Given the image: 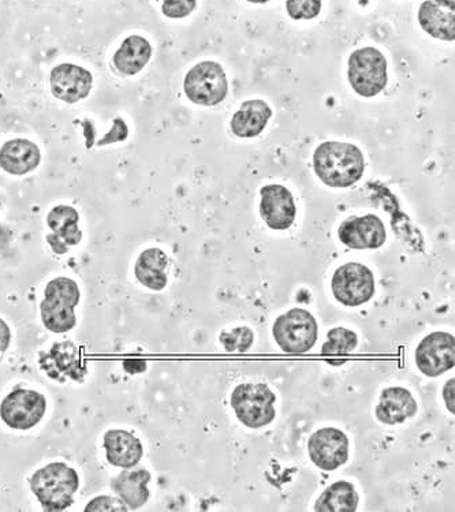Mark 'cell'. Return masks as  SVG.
Segmentation results:
<instances>
[{
    "mask_svg": "<svg viewBox=\"0 0 455 512\" xmlns=\"http://www.w3.org/2000/svg\"><path fill=\"white\" fill-rule=\"evenodd\" d=\"M78 222H80V215L69 205H58L51 209L47 216V224L52 233L48 234L46 239L52 252L65 254L73 246L80 244L82 233L78 229Z\"/></svg>",
    "mask_w": 455,
    "mask_h": 512,
    "instance_id": "obj_15",
    "label": "cell"
},
{
    "mask_svg": "<svg viewBox=\"0 0 455 512\" xmlns=\"http://www.w3.org/2000/svg\"><path fill=\"white\" fill-rule=\"evenodd\" d=\"M309 457L319 469L333 472L349 459V439L337 428H323L313 433L308 442Z\"/></svg>",
    "mask_w": 455,
    "mask_h": 512,
    "instance_id": "obj_11",
    "label": "cell"
},
{
    "mask_svg": "<svg viewBox=\"0 0 455 512\" xmlns=\"http://www.w3.org/2000/svg\"><path fill=\"white\" fill-rule=\"evenodd\" d=\"M87 512H126L129 511L128 506L121 499L111 496H99L91 500L85 507Z\"/></svg>",
    "mask_w": 455,
    "mask_h": 512,
    "instance_id": "obj_31",
    "label": "cell"
},
{
    "mask_svg": "<svg viewBox=\"0 0 455 512\" xmlns=\"http://www.w3.org/2000/svg\"><path fill=\"white\" fill-rule=\"evenodd\" d=\"M44 297L55 298V300L66 302L76 308L80 304L81 293L78 284L73 279L57 278L47 284Z\"/></svg>",
    "mask_w": 455,
    "mask_h": 512,
    "instance_id": "obj_27",
    "label": "cell"
},
{
    "mask_svg": "<svg viewBox=\"0 0 455 512\" xmlns=\"http://www.w3.org/2000/svg\"><path fill=\"white\" fill-rule=\"evenodd\" d=\"M41 153L35 142L16 138L7 141L0 149V168L11 175L32 173L39 167Z\"/></svg>",
    "mask_w": 455,
    "mask_h": 512,
    "instance_id": "obj_20",
    "label": "cell"
},
{
    "mask_svg": "<svg viewBox=\"0 0 455 512\" xmlns=\"http://www.w3.org/2000/svg\"><path fill=\"white\" fill-rule=\"evenodd\" d=\"M50 84L52 95L62 102L74 104L87 99L93 77L84 67L63 63L51 71Z\"/></svg>",
    "mask_w": 455,
    "mask_h": 512,
    "instance_id": "obj_14",
    "label": "cell"
},
{
    "mask_svg": "<svg viewBox=\"0 0 455 512\" xmlns=\"http://www.w3.org/2000/svg\"><path fill=\"white\" fill-rule=\"evenodd\" d=\"M40 366L52 380L59 383H66L67 380L82 383L88 373L87 362L73 342L57 343L48 353H41Z\"/></svg>",
    "mask_w": 455,
    "mask_h": 512,
    "instance_id": "obj_10",
    "label": "cell"
},
{
    "mask_svg": "<svg viewBox=\"0 0 455 512\" xmlns=\"http://www.w3.org/2000/svg\"><path fill=\"white\" fill-rule=\"evenodd\" d=\"M338 237L350 249H379L386 242L387 233L376 215L352 216L341 224Z\"/></svg>",
    "mask_w": 455,
    "mask_h": 512,
    "instance_id": "obj_12",
    "label": "cell"
},
{
    "mask_svg": "<svg viewBox=\"0 0 455 512\" xmlns=\"http://www.w3.org/2000/svg\"><path fill=\"white\" fill-rule=\"evenodd\" d=\"M417 18L428 35L443 41L455 40V0H425Z\"/></svg>",
    "mask_w": 455,
    "mask_h": 512,
    "instance_id": "obj_16",
    "label": "cell"
},
{
    "mask_svg": "<svg viewBox=\"0 0 455 512\" xmlns=\"http://www.w3.org/2000/svg\"><path fill=\"white\" fill-rule=\"evenodd\" d=\"M219 340L229 353H246L255 342V334L251 328L238 327L233 331L223 332Z\"/></svg>",
    "mask_w": 455,
    "mask_h": 512,
    "instance_id": "obj_28",
    "label": "cell"
},
{
    "mask_svg": "<svg viewBox=\"0 0 455 512\" xmlns=\"http://www.w3.org/2000/svg\"><path fill=\"white\" fill-rule=\"evenodd\" d=\"M152 476L145 467L125 469L111 481V488L129 510H139L149 499L148 484Z\"/></svg>",
    "mask_w": 455,
    "mask_h": 512,
    "instance_id": "obj_17",
    "label": "cell"
},
{
    "mask_svg": "<svg viewBox=\"0 0 455 512\" xmlns=\"http://www.w3.org/2000/svg\"><path fill=\"white\" fill-rule=\"evenodd\" d=\"M78 487V473L62 462L41 467L31 478L32 492L46 511H65L72 506Z\"/></svg>",
    "mask_w": 455,
    "mask_h": 512,
    "instance_id": "obj_2",
    "label": "cell"
},
{
    "mask_svg": "<svg viewBox=\"0 0 455 512\" xmlns=\"http://www.w3.org/2000/svg\"><path fill=\"white\" fill-rule=\"evenodd\" d=\"M123 369L130 375H137L147 371V362L141 360H126L123 362Z\"/></svg>",
    "mask_w": 455,
    "mask_h": 512,
    "instance_id": "obj_34",
    "label": "cell"
},
{
    "mask_svg": "<svg viewBox=\"0 0 455 512\" xmlns=\"http://www.w3.org/2000/svg\"><path fill=\"white\" fill-rule=\"evenodd\" d=\"M184 89L190 102L197 106H218L229 93V82L218 62L205 61L186 74Z\"/></svg>",
    "mask_w": 455,
    "mask_h": 512,
    "instance_id": "obj_6",
    "label": "cell"
},
{
    "mask_svg": "<svg viewBox=\"0 0 455 512\" xmlns=\"http://www.w3.org/2000/svg\"><path fill=\"white\" fill-rule=\"evenodd\" d=\"M167 267L169 257L166 253L158 248H151L140 254L134 267V275L148 289L162 291L167 286Z\"/></svg>",
    "mask_w": 455,
    "mask_h": 512,
    "instance_id": "obj_22",
    "label": "cell"
},
{
    "mask_svg": "<svg viewBox=\"0 0 455 512\" xmlns=\"http://www.w3.org/2000/svg\"><path fill=\"white\" fill-rule=\"evenodd\" d=\"M313 168L324 185L330 188H350L363 178L365 159L356 145L327 141L316 148Z\"/></svg>",
    "mask_w": 455,
    "mask_h": 512,
    "instance_id": "obj_1",
    "label": "cell"
},
{
    "mask_svg": "<svg viewBox=\"0 0 455 512\" xmlns=\"http://www.w3.org/2000/svg\"><path fill=\"white\" fill-rule=\"evenodd\" d=\"M454 387L455 379L447 381L445 388H443V399H445L447 409L451 411V414L455 413L454 409Z\"/></svg>",
    "mask_w": 455,
    "mask_h": 512,
    "instance_id": "obj_35",
    "label": "cell"
},
{
    "mask_svg": "<svg viewBox=\"0 0 455 512\" xmlns=\"http://www.w3.org/2000/svg\"><path fill=\"white\" fill-rule=\"evenodd\" d=\"M360 497L352 482L338 481L330 485L316 502L317 512H356Z\"/></svg>",
    "mask_w": 455,
    "mask_h": 512,
    "instance_id": "obj_24",
    "label": "cell"
},
{
    "mask_svg": "<svg viewBox=\"0 0 455 512\" xmlns=\"http://www.w3.org/2000/svg\"><path fill=\"white\" fill-rule=\"evenodd\" d=\"M103 446L106 448L107 461L121 469L137 466L143 459V444L139 437L128 431H108L104 435Z\"/></svg>",
    "mask_w": 455,
    "mask_h": 512,
    "instance_id": "obj_19",
    "label": "cell"
},
{
    "mask_svg": "<svg viewBox=\"0 0 455 512\" xmlns=\"http://www.w3.org/2000/svg\"><path fill=\"white\" fill-rule=\"evenodd\" d=\"M348 78L357 95L374 97L386 88L387 61L374 47L356 50L349 58Z\"/></svg>",
    "mask_w": 455,
    "mask_h": 512,
    "instance_id": "obj_5",
    "label": "cell"
},
{
    "mask_svg": "<svg viewBox=\"0 0 455 512\" xmlns=\"http://www.w3.org/2000/svg\"><path fill=\"white\" fill-rule=\"evenodd\" d=\"M286 10L293 20H313L322 11V0H287Z\"/></svg>",
    "mask_w": 455,
    "mask_h": 512,
    "instance_id": "obj_29",
    "label": "cell"
},
{
    "mask_svg": "<svg viewBox=\"0 0 455 512\" xmlns=\"http://www.w3.org/2000/svg\"><path fill=\"white\" fill-rule=\"evenodd\" d=\"M417 410H419V406L409 390L402 387H391L386 388L380 395L375 414L382 424L398 425L415 417Z\"/></svg>",
    "mask_w": 455,
    "mask_h": 512,
    "instance_id": "obj_18",
    "label": "cell"
},
{
    "mask_svg": "<svg viewBox=\"0 0 455 512\" xmlns=\"http://www.w3.org/2000/svg\"><path fill=\"white\" fill-rule=\"evenodd\" d=\"M11 342V331L9 325L0 319V357L9 349Z\"/></svg>",
    "mask_w": 455,
    "mask_h": 512,
    "instance_id": "obj_33",
    "label": "cell"
},
{
    "mask_svg": "<svg viewBox=\"0 0 455 512\" xmlns=\"http://www.w3.org/2000/svg\"><path fill=\"white\" fill-rule=\"evenodd\" d=\"M260 215L272 230H289L296 220L297 207L293 194L282 185H267L260 190Z\"/></svg>",
    "mask_w": 455,
    "mask_h": 512,
    "instance_id": "obj_13",
    "label": "cell"
},
{
    "mask_svg": "<svg viewBox=\"0 0 455 512\" xmlns=\"http://www.w3.org/2000/svg\"><path fill=\"white\" fill-rule=\"evenodd\" d=\"M272 334L285 353L304 354L316 345L319 327L312 313L296 308L278 317Z\"/></svg>",
    "mask_w": 455,
    "mask_h": 512,
    "instance_id": "obj_4",
    "label": "cell"
},
{
    "mask_svg": "<svg viewBox=\"0 0 455 512\" xmlns=\"http://www.w3.org/2000/svg\"><path fill=\"white\" fill-rule=\"evenodd\" d=\"M128 136V125H126L123 119L115 118L110 132L98 142V145L99 147H104V145L114 144V142L125 141Z\"/></svg>",
    "mask_w": 455,
    "mask_h": 512,
    "instance_id": "obj_32",
    "label": "cell"
},
{
    "mask_svg": "<svg viewBox=\"0 0 455 512\" xmlns=\"http://www.w3.org/2000/svg\"><path fill=\"white\" fill-rule=\"evenodd\" d=\"M275 402L277 396L263 383L240 384L230 399L238 420L251 429L264 428L275 420Z\"/></svg>",
    "mask_w": 455,
    "mask_h": 512,
    "instance_id": "obj_3",
    "label": "cell"
},
{
    "mask_svg": "<svg viewBox=\"0 0 455 512\" xmlns=\"http://www.w3.org/2000/svg\"><path fill=\"white\" fill-rule=\"evenodd\" d=\"M152 56V47L147 39L141 36H129L123 40L114 55V65L126 76H134L147 66Z\"/></svg>",
    "mask_w": 455,
    "mask_h": 512,
    "instance_id": "obj_23",
    "label": "cell"
},
{
    "mask_svg": "<svg viewBox=\"0 0 455 512\" xmlns=\"http://www.w3.org/2000/svg\"><path fill=\"white\" fill-rule=\"evenodd\" d=\"M197 0H163L162 11L164 16L179 20L195 11Z\"/></svg>",
    "mask_w": 455,
    "mask_h": 512,
    "instance_id": "obj_30",
    "label": "cell"
},
{
    "mask_svg": "<svg viewBox=\"0 0 455 512\" xmlns=\"http://www.w3.org/2000/svg\"><path fill=\"white\" fill-rule=\"evenodd\" d=\"M248 2L256 3V5H264V3L270 2V0H248Z\"/></svg>",
    "mask_w": 455,
    "mask_h": 512,
    "instance_id": "obj_36",
    "label": "cell"
},
{
    "mask_svg": "<svg viewBox=\"0 0 455 512\" xmlns=\"http://www.w3.org/2000/svg\"><path fill=\"white\" fill-rule=\"evenodd\" d=\"M40 312L44 327L54 334H65L76 327V308L66 302L44 297Z\"/></svg>",
    "mask_w": 455,
    "mask_h": 512,
    "instance_id": "obj_25",
    "label": "cell"
},
{
    "mask_svg": "<svg viewBox=\"0 0 455 512\" xmlns=\"http://www.w3.org/2000/svg\"><path fill=\"white\" fill-rule=\"evenodd\" d=\"M331 290L339 304L357 308L367 304L375 295V276L360 263L339 267L331 280Z\"/></svg>",
    "mask_w": 455,
    "mask_h": 512,
    "instance_id": "obj_7",
    "label": "cell"
},
{
    "mask_svg": "<svg viewBox=\"0 0 455 512\" xmlns=\"http://www.w3.org/2000/svg\"><path fill=\"white\" fill-rule=\"evenodd\" d=\"M416 365L423 375L438 377L455 366V338L449 332L425 336L416 350Z\"/></svg>",
    "mask_w": 455,
    "mask_h": 512,
    "instance_id": "obj_9",
    "label": "cell"
},
{
    "mask_svg": "<svg viewBox=\"0 0 455 512\" xmlns=\"http://www.w3.org/2000/svg\"><path fill=\"white\" fill-rule=\"evenodd\" d=\"M271 117V107L264 100H248L231 119V130L237 137L255 138L263 133Z\"/></svg>",
    "mask_w": 455,
    "mask_h": 512,
    "instance_id": "obj_21",
    "label": "cell"
},
{
    "mask_svg": "<svg viewBox=\"0 0 455 512\" xmlns=\"http://www.w3.org/2000/svg\"><path fill=\"white\" fill-rule=\"evenodd\" d=\"M46 410V396L37 391L18 388L3 399L0 417L10 428L28 431L43 420Z\"/></svg>",
    "mask_w": 455,
    "mask_h": 512,
    "instance_id": "obj_8",
    "label": "cell"
},
{
    "mask_svg": "<svg viewBox=\"0 0 455 512\" xmlns=\"http://www.w3.org/2000/svg\"><path fill=\"white\" fill-rule=\"evenodd\" d=\"M358 345V336L356 332L348 328H333L327 335V342L322 347V353L328 357H339V355H349L356 350Z\"/></svg>",
    "mask_w": 455,
    "mask_h": 512,
    "instance_id": "obj_26",
    "label": "cell"
}]
</instances>
